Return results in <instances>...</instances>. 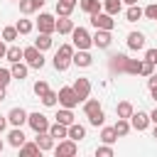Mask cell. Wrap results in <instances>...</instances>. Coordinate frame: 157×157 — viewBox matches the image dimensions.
<instances>
[{"instance_id": "6da1fadb", "label": "cell", "mask_w": 157, "mask_h": 157, "mask_svg": "<svg viewBox=\"0 0 157 157\" xmlns=\"http://www.w3.org/2000/svg\"><path fill=\"white\" fill-rule=\"evenodd\" d=\"M74 44H61L59 47V52L54 54V69L56 71H66L69 66H71V56H74Z\"/></svg>"}, {"instance_id": "7a4b0ae2", "label": "cell", "mask_w": 157, "mask_h": 157, "mask_svg": "<svg viewBox=\"0 0 157 157\" xmlns=\"http://www.w3.org/2000/svg\"><path fill=\"white\" fill-rule=\"evenodd\" d=\"M22 59H25V64H27L29 69H42V66H44V54H42L34 44L22 49Z\"/></svg>"}, {"instance_id": "3957f363", "label": "cell", "mask_w": 157, "mask_h": 157, "mask_svg": "<svg viewBox=\"0 0 157 157\" xmlns=\"http://www.w3.org/2000/svg\"><path fill=\"white\" fill-rule=\"evenodd\" d=\"M71 44H74V49H88V47H93V39H91L88 29L74 27L71 29Z\"/></svg>"}, {"instance_id": "277c9868", "label": "cell", "mask_w": 157, "mask_h": 157, "mask_svg": "<svg viewBox=\"0 0 157 157\" xmlns=\"http://www.w3.org/2000/svg\"><path fill=\"white\" fill-rule=\"evenodd\" d=\"M27 125H29L34 132H47L52 123H49V118H47L44 113L37 110V113H29V115H27Z\"/></svg>"}, {"instance_id": "5b68a950", "label": "cell", "mask_w": 157, "mask_h": 157, "mask_svg": "<svg viewBox=\"0 0 157 157\" xmlns=\"http://www.w3.org/2000/svg\"><path fill=\"white\" fill-rule=\"evenodd\" d=\"M76 152H78V145L71 137H64V140H59V145H54V155L56 157H74Z\"/></svg>"}, {"instance_id": "8992f818", "label": "cell", "mask_w": 157, "mask_h": 157, "mask_svg": "<svg viewBox=\"0 0 157 157\" xmlns=\"http://www.w3.org/2000/svg\"><path fill=\"white\" fill-rule=\"evenodd\" d=\"M91 25L96 27V29H108V32H113V27H115V20H113V15H108V12H96V15H91Z\"/></svg>"}, {"instance_id": "52a82bcc", "label": "cell", "mask_w": 157, "mask_h": 157, "mask_svg": "<svg viewBox=\"0 0 157 157\" xmlns=\"http://www.w3.org/2000/svg\"><path fill=\"white\" fill-rule=\"evenodd\" d=\"M59 103H61V108H76L81 101H78V96L74 93V88L71 86H64V88H59Z\"/></svg>"}, {"instance_id": "ba28073f", "label": "cell", "mask_w": 157, "mask_h": 157, "mask_svg": "<svg viewBox=\"0 0 157 157\" xmlns=\"http://www.w3.org/2000/svg\"><path fill=\"white\" fill-rule=\"evenodd\" d=\"M128 120H130V128H132V130L142 132V130H147V125H150V113H145V110H132V115H130Z\"/></svg>"}, {"instance_id": "9c48e42d", "label": "cell", "mask_w": 157, "mask_h": 157, "mask_svg": "<svg viewBox=\"0 0 157 157\" xmlns=\"http://www.w3.org/2000/svg\"><path fill=\"white\" fill-rule=\"evenodd\" d=\"M37 29L44 32V34H54L56 32V17L49 15V12H42L39 20H37Z\"/></svg>"}, {"instance_id": "30bf717a", "label": "cell", "mask_w": 157, "mask_h": 157, "mask_svg": "<svg viewBox=\"0 0 157 157\" xmlns=\"http://www.w3.org/2000/svg\"><path fill=\"white\" fill-rule=\"evenodd\" d=\"M71 88H74V93L78 96V101H81V103L91 96V81H88V78H83V76H78V78L74 81V86H71Z\"/></svg>"}, {"instance_id": "8fae6325", "label": "cell", "mask_w": 157, "mask_h": 157, "mask_svg": "<svg viewBox=\"0 0 157 157\" xmlns=\"http://www.w3.org/2000/svg\"><path fill=\"white\" fill-rule=\"evenodd\" d=\"M27 115H29V113H27L25 108H12V110L7 113V123H10L12 128H22V125L27 123Z\"/></svg>"}, {"instance_id": "7c38bea8", "label": "cell", "mask_w": 157, "mask_h": 157, "mask_svg": "<svg viewBox=\"0 0 157 157\" xmlns=\"http://www.w3.org/2000/svg\"><path fill=\"white\" fill-rule=\"evenodd\" d=\"M91 39H93V47H98V49H108L110 42H113V37H110L108 29H96V34Z\"/></svg>"}, {"instance_id": "4fadbf2b", "label": "cell", "mask_w": 157, "mask_h": 157, "mask_svg": "<svg viewBox=\"0 0 157 157\" xmlns=\"http://www.w3.org/2000/svg\"><path fill=\"white\" fill-rule=\"evenodd\" d=\"M71 64H76V66H81V69H88V66L93 64V56L88 54V49H78V52H74Z\"/></svg>"}, {"instance_id": "5bb4252c", "label": "cell", "mask_w": 157, "mask_h": 157, "mask_svg": "<svg viewBox=\"0 0 157 157\" xmlns=\"http://www.w3.org/2000/svg\"><path fill=\"white\" fill-rule=\"evenodd\" d=\"M17 2H20V12L22 15H32V12L42 10L47 0H17Z\"/></svg>"}, {"instance_id": "9a60e30c", "label": "cell", "mask_w": 157, "mask_h": 157, "mask_svg": "<svg viewBox=\"0 0 157 157\" xmlns=\"http://www.w3.org/2000/svg\"><path fill=\"white\" fill-rule=\"evenodd\" d=\"M34 142H37V147H39L42 152H49V150H54V137L49 135V130H47V132H37Z\"/></svg>"}, {"instance_id": "2e32d148", "label": "cell", "mask_w": 157, "mask_h": 157, "mask_svg": "<svg viewBox=\"0 0 157 157\" xmlns=\"http://www.w3.org/2000/svg\"><path fill=\"white\" fill-rule=\"evenodd\" d=\"M128 49H132V52L145 49V34L142 32H130L128 34Z\"/></svg>"}, {"instance_id": "e0dca14e", "label": "cell", "mask_w": 157, "mask_h": 157, "mask_svg": "<svg viewBox=\"0 0 157 157\" xmlns=\"http://www.w3.org/2000/svg\"><path fill=\"white\" fill-rule=\"evenodd\" d=\"M76 5H78V0H56V15L59 17H69Z\"/></svg>"}, {"instance_id": "ac0fdd59", "label": "cell", "mask_w": 157, "mask_h": 157, "mask_svg": "<svg viewBox=\"0 0 157 157\" xmlns=\"http://www.w3.org/2000/svg\"><path fill=\"white\" fill-rule=\"evenodd\" d=\"M25 140H27V137H25L22 128H12V130L7 132V142H10V147H15V150H20V145H22Z\"/></svg>"}, {"instance_id": "d6986e66", "label": "cell", "mask_w": 157, "mask_h": 157, "mask_svg": "<svg viewBox=\"0 0 157 157\" xmlns=\"http://www.w3.org/2000/svg\"><path fill=\"white\" fill-rule=\"evenodd\" d=\"M78 7L86 12V15H96L103 10V2L101 0H78Z\"/></svg>"}, {"instance_id": "ffe728a7", "label": "cell", "mask_w": 157, "mask_h": 157, "mask_svg": "<svg viewBox=\"0 0 157 157\" xmlns=\"http://www.w3.org/2000/svg\"><path fill=\"white\" fill-rule=\"evenodd\" d=\"M66 137H71V140H76V142H81L83 137H86V128L83 125H78L76 120L69 125V132H66Z\"/></svg>"}, {"instance_id": "44dd1931", "label": "cell", "mask_w": 157, "mask_h": 157, "mask_svg": "<svg viewBox=\"0 0 157 157\" xmlns=\"http://www.w3.org/2000/svg\"><path fill=\"white\" fill-rule=\"evenodd\" d=\"M125 61H128L125 54H113V56H110V71L125 74Z\"/></svg>"}, {"instance_id": "7402d4cb", "label": "cell", "mask_w": 157, "mask_h": 157, "mask_svg": "<svg viewBox=\"0 0 157 157\" xmlns=\"http://www.w3.org/2000/svg\"><path fill=\"white\" fill-rule=\"evenodd\" d=\"M52 44H54L52 34H44V32H39V37L34 39V47H37L39 52H47V49H52Z\"/></svg>"}, {"instance_id": "603a6c76", "label": "cell", "mask_w": 157, "mask_h": 157, "mask_svg": "<svg viewBox=\"0 0 157 157\" xmlns=\"http://www.w3.org/2000/svg\"><path fill=\"white\" fill-rule=\"evenodd\" d=\"M66 132H69V125H61V123H54V125H49V135L59 142V140H64L66 137Z\"/></svg>"}, {"instance_id": "cb8c5ba5", "label": "cell", "mask_w": 157, "mask_h": 157, "mask_svg": "<svg viewBox=\"0 0 157 157\" xmlns=\"http://www.w3.org/2000/svg\"><path fill=\"white\" fill-rule=\"evenodd\" d=\"M101 2H103V12H108L113 17L123 10V0H101Z\"/></svg>"}, {"instance_id": "d4e9b609", "label": "cell", "mask_w": 157, "mask_h": 157, "mask_svg": "<svg viewBox=\"0 0 157 157\" xmlns=\"http://www.w3.org/2000/svg\"><path fill=\"white\" fill-rule=\"evenodd\" d=\"M27 71H29V66H27V64H22V61H15V64L10 66V74H12V78H20V81L27 76Z\"/></svg>"}, {"instance_id": "484cf974", "label": "cell", "mask_w": 157, "mask_h": 157, "mask_svg": "<svg viewBox=\"0 0 157 157\" xmlns=\"http://www.w3.org/2000/svg\"><path fill=\"white\" fill-rule=\"evenodd\" d=\"M132 110H135V108H132L130 101H120V103L115 105V115H118V118H130Z\"/></svg>"}, {"instance_id": "4316f807", "label": "cell", "mask_w": 157, "mask_h": 157, "mask_svg": "<svg viewBox=\"0 0 157 157\" xmlns=\"http://www.w3.org/2000/svg\"><path fill=\"white\" fill-rule=\"evenodd\" d=\"M113 130H115V135H118V137H125L132 128H130V120H128V118H118V123L113 125Z\"/></svg>"}, {"instance_id": "83f0119b", "label": "cell", "mask_w": 157, "mask_h": 157, "mask_svg": "<svg viewBox=\"0 0 157 157\" xmlns=\"http://www.w3.org/2000/svg\"><path fill=\"white\" fill-rule=\"evenodd\" d=\"M125 20H128V22H137V20H142V7H140V5H128V10H125Z\"/></svg>"}, {"instance_id": "f1b7e54d", "label": "cell", "mask_w": 157, "mask_h": 157, "mask_svg": "<svg viewBox=\"0 0 157 157\" xmlns=\"http://www.w3.org/2000/svg\"><path fill=\"white\" fill-rule=\"evenodd\" d=\"M71 29H74V20H69V17H59L56 20V32L59 34H71Z\"/></svg>"}, {"instance_id": "f546056e", "label": "cell", "mask_w": 157, "mask_h": 157, "mask_svg": "<svg viewBox=\"0 0 157 157\" xmlns=\"http://www.w3.org/2000/svg\"><path fill=\"white\" fill-rule=\"evenodd\" d=\"M56 123H61V125H71V123H74V113H71V108H61V110H56Z\"/></svg>"}, {"instance_id": "4dcf8cb0", "label": "cell", "mask_w": 157, "mask_h": 157, "mask_svg": "<svg viewBox=\"0 0 157 157\" xmlns=\"http://www.w3.org/2000/svg\"><path fill=\"white\" fill-rule=\"evenodd\" d=\"M5 59L10 61V64H15V61H22V49L20 47H7V52H5Z\"/></svg>"}, {"instance_id": "1f68e13d", "label": "cell", "mask_w": 157, "mask_h": 157, "mask_svg": "<svg viewBox=\"0 0 157 157\" xmlns=\"http://www.w3.org/2000/svg\"><path fill=\"white\" fill-rule=\"evenodd\" d=\"M101 140H103L105 145H113V142L118 140V135H115L113 125H110V128H103V130H101Z\"/></svg>"}, {"instance_id": "d6a6232c", "label": "cell", "mask_w": 157, "mask_h": 157, "mask_svg": "<svg viewBox=\"0 0 157 157\" xmlns=\"http://www.w3.org/2000/svg\"><path fill=\"white\" fill-rule=\"evenodd\" d=\"M20 152L22 155H42V150L37 147V142H27V140L20 145Z\"/></svg>"}, {"instance_id": "836d02e7", "label": "cell", "mask_w": 157, "mask_h": 157, "mask_svg": "<svg viewBox=\"0 0 157 157\" xmlns=\"http://www.w3.org/2000/svg\"><path fill=\"white\" fill-rule=\"evenodd\" d=\"M17 37H20V32H17L15 25H7V27L2 29V39H5V42H15Z\"/></svg>"}, {"instance_id": "e575fe53", "label": "cell", "mask_w": 157, "mask_h": 157, "mask_svg": "<svg viewBox=\"0 0 157 157\" xmlns=\"http://www.w3.org/2000/svg\"><path fill=\"white\" fill-rule=\"evenodd\" d=\"M86 118H88V123H91V125H96V128H98V125H103V120H105V115H103V108L93 110V113H91V115H86Z\"/></svg>"}, {"instance_id": "d590c367", "label": "cell", "mask_w": 157, "mask_h": 157, "mask_svg": "<svg viewBox=\"0 0 157 157\" xmlns=\"http://www.w3.org/2000/svg\"><path fill=\"white\" fill-rule=\"evenodd\" d=\"M15 27H17V32H20V34H29V32L34 29L32 20H17V25H15Z\"/></svg>"}, {"instance_id": "8d00e7d4", "label": "cell", "mask_w": 157, "mask_h": 157, "mask_svg": "<svg viewBox=\"0 0 157 157\" xmlns=\"http://www.w3.org/2000/svg\"><path fill=\"white\" fill-rule=\"evenodd\" d=\"M125 74L137 76V74H140V59H128V61H125Z\"/></svg>"}, {"instance_id": "74e56055", "label": "cell", "mask_w": 157, "mask_h": 157, "mask_svg": "<svg viewBox=\"0 0 157 157\" xmlns=\"http://www.w3.org/2000/svg\"><path fill=\"white\" fill-rule=\"evenodd\" d=\"M98 108H101L98 98H86V101H83V113H86V115H91V113L98 110Z\"/></svg>"}, {"instance_id": "f35d334b", "label": "cell", "mask_w": 157, "mask_h": 157, "mask_svg": "<svg viewBox=\"0 0 157 157\" xmlns=\"http://www.w3.org/2000/svg\"><path fill=\"white\" fill-rule=\"evenodd\" d=\"M150 74H155V64L150 59H142L140 61V76H150Z\"/></svg>"}, {"instance_id": "ab89813d", "label": "cell", "mask_w": 157, "mask_h": 157, "mask_svg": "<svg viewBox=\"0 0 157 157\" xmlns=\"http://www.w3.org/2000/svg\"><path fill=\"white\" fill-rule=\"evenodd\" d=\"M42 103H44L47 108H52V105H56V103H59V96H56L54 91H47V93L42 96Z\"/></svg>"}, {"instance_id": "60d3db41", "label": "cell", "mask_w": 157, "mask_h": 157, "mask_svg": "<svg viewBox=\"0 0 157 157\" xmlns=\"http://www.w3.org/2000/svg\"><path fill=\"white\" fill-rule=\"evenodd\" d=\"M32 88H34V93H37V96H39V98H42V96H44V93H47V91H49V83H47V81H42V78H39V81H34V86H32Z\"/></svg>"}, {"instance_id": "b9f144b4", "label": "cell", "mask_w": 157, "mask_h": 157, "mask_svg": "<svg viewBox=\"0 0 157 157\" xmlns=\"http://www.w3.org/2000/svg\"><path fill=\"white\" fill-rule=\"evenodd\" d=\"M96 157H113V147L103 142L101 147H96Z\"/></svg>"}, {"instance_id": "7bdbcfd3", "label": "cell", "mask_w": 157, "mask_h": 157, "mask_svg": "<svg viewBox=\"0 0 157 157\" xmlns=\"http://www.w3.org/2000/svg\"><path fill=\"white\" fill-rule=\"evenodd\" d=\"M142 17H147V20H157V2L147 5V7L142 10Z\"/></svg>"}, {"instance_id": "ee69618b", "label": "cell", "mask_w": 157, "mask_h": 157, "mask_svg": "<svg viewBox=\"0 0 157 157\" xmlns=\"http://www.w3.org/2000/svg\"><path fill=\"white\" fill-rule=\"evenodd\" d=\"M12 81V74H10V69H0V86H7Z\"/></svg>"}, {"instance_id": "f6af8a7d", "label": "cell", "mask_w": 157, "mask_h": 157, "mask_svg": "<svg viewBox=\"0 0 157 157\" xmlns=\"http://www.w3.org/2000/svg\"><path fill=\"white\" fill-rule=\"evenodd\" d=\"M147 88H150V91L157 88V74H150V76H147Z\"/></svg>"}, {"instance_id": "bcb514c9", "label": "cell", "mask_w": 157, "mask_h": 157, "mask_svg": "<svg viewBox=\"0 0 157 157\" xmlns=\"http://www.w3.org/2000/svg\"><path fill=\"white\" fill-rule=\"evenodd\" d=\"M145 59H150V61L157 66V49H147V52H145Z\"/></svg>"}, {"instance_id": "7dc6e473", "label": "cell", "mask_w": 157, "mask_h": 157, "mask_svg": "<svg viewBox=\"0 0 157 157\" xmlns=\"http://www.w3.org/2000/svg\"><path fill=\"white\" fill-rule=\"evenodd\" d=\"M7 130V115H0V135Z\"/></svg>"}, {"instance_id": "c3c4849f", "label": "cell", "mask_w": 157, "mask_h": 157, "mask_svg": "<svg viewBox=\"0 0 157 157\" xmlns=\"http://www.w3.org/2000/svg\"><path fill=\"white\" fill-rule=\"evenodd\" d=\"M150 123H155V125H157V108L150 113Z\"/></svg>"}, {"instance_id": "681fc988", "label": "cell", "mask_w": 157, "mask_h": 157, "mask_svg": "<svg viewBox=\"0 0 157 157\" xmlns=\"http://www.w3.org/2000/svg\"><path fill=\"white\" fill-rule=\"evenodd\" d=\"M5 52H7V47H5V42H0V59H5Z\"/></svg>"}, {"instance_id": "f907efd6", "label": "cell", "mask_w": 157, "mask_h": 157, "mask_svg": "<svg viewBox=\"0 0 157 157\" xmlns=\"http://www.w3.org/2000/svg\"><path fill=\"white\" fill-rule=\"evenodd\" d=\"M7 86H0V101H5V96H7V91H5Z\"/></svg>"}, {"instance_id": "816d5d0a", "label": "cell", "mask_w": 157, "mask_h": 157, "mask_svg": "<svg viewBox=\"0 0 157 157\" xmlns=\"http://www.w3.org/2000/svg\"><path fill=\"white\" fill-rule=\"evenodd\" d=\"M125 5H137V0H123Z\"/></svg>"}, {"instance_id": "f5cc1de1", "label": "cell", "mask_w": 157, "mask_h": 157, "mask_svg": "<svg viewBox=\"0 0 157 157\" xmlns=\"http://www.w3.org/2000/svg\"><path fill=\"white\" fill-rule=\"evenodd\" d=\"M152 137H155V140H157V125H155V130H152Z\"/></svg>"}, {"instance_id": "db71d44e", "label": "cell", "mask_w": 157, "mask_h": 157, "mask_svg": "<svg viewBox=\"0 0 157 157\" xmlns=\"http://www.w3.org/2000/svg\"><path fill=\"white\" fill-rule=\"evenodd\" d=\"M152 98H155V101H157V88H155V91H152Z\"/></svg>"}, {"instance_id": "11a10c76", "label": "cell", "mask_w": 157, "mask_h": 157, "mask_svg": "<svg viewBox=\"0 0 157 157\" xmlns=\"http://www.w3.org/2000/svg\"><path fill=\"white\" fill-rule=\"evenodd\" d=\"M0 152H2V140H0Z\"/></svg>"}, {"instance_id": "9f6ffc18", "label": "cell", "mask_w": 157, "mask_h": 157, "mask_svg": "<svg viewBox=\"0 0 157 157\" xmlns=\"http://www.w3.org/2000/svg\"><path fill=\"white\" fill-rule=\"evenodd\" d=\"M12 2H17V0H12Z\"/></svg>"}]
</instances>
